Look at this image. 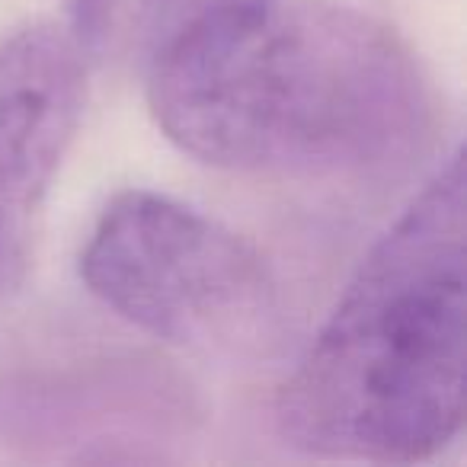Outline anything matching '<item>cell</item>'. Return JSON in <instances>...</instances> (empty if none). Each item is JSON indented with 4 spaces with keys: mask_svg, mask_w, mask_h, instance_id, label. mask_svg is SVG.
I'll return each mask as SVG.
<instances>
[{
    "mask_svg": "<svg viewBox=\"0 0 467 467\" xmlns=\"http://www.w3.org/2000/svg\"><path fill=\"white\" fill-rule=\"evenodd\" d=\"M148 106L167 141L205 167L285 180L397 173L439 122L407 39L320 0L192 10L150 61Z\"/></svg>",
    "mask_w": 467,
    "mask_h": 467,
    "instance_id": "6da1fadb",
    "label": "cell"
},
{
    "mask_svg": "<svg viewBox=\"0 0 467 467\" xmlns=\"http://www.w3.org/2000/svg\"><path fill=\"white\" fill-rule=\"evenodd\" d=\"M467 182L454 150L375 241L275 394L288 448L413 464L464 426Z\"/></svg>",
    "mask_w": 467,
    "mask_h": 467,
    "instance_id": "7a4b0ae2",
    "label": "cell"
},
{
    "mask_svg": "<svg viewBox=\"0 0 467 467\" xmlns=\"http://www.w3.org/2000/svg\"><path fill=\"white\" fill-rule=\"evenodd\" d=\"M80 279L131 327L199 356L260 362L285 339V295L266 256L163 192L129 189L99 212Z\"/></svg>",
    "mask_w": 467,
    "mask_h": 467,
    "instance_id": "3957f363",
    "label": "cell"
},
{
    "mask_svg": "<svg viewBox=\"0 0 467 467\" xmlns=\"http://www.w3.org/2000/svg\"><path fill=\"white\" fill-rule=\"evenodd\" d=\"M87 65L65 23L0 33V301L33 266L42 205L84 119Z\"/></svg>",
    "mask_w": 467,
    "mask_h": 467,
    "instance_id": "277c9868",
    "label": "cell"
},
{
    "mask_svg": "<svg viewBox=\"0 0 467 467\" xmlns=\"http://www.w3.org/2000/svg\"><path fill=\"white\" fill-rule=\"evenodd\" d=\"M189 420V388L161 362L122 358L0 384V445L23 454L138 461Z\"/></svg>",
    "mask_w": 467,
    "mask_h": 467,
    "instance_id": "5b68a950",
    "label": "cell"
},
{
    "mask_svg": "<svg viewBox=\"0 0 467 467\" xmlns=\"http://www.w3.org/2000/svg\"><path fill=\"white\" fill-rule=\"evenodd\" d=\"M67 33L87 61H109L138 46L173 0H65Z\"/></svg>",
    "mask_w": 467,
    "mask_h": 467,
    "instance_id": "8992f818",
    "label": "cell"
},
{
    "mask_svg": "<svg viewBox=\"0 0 467 467\" xmlns=\"http://www.w3.org/2000/svg\"><path fill=\"white\" fill-rule=\"evenodd\" d=\"M180 4H186V0H173V7H180ZM189 4H195L192 10H199V7H208V4H221V0H189ZM189 10V14H192Z\"/></svg>",
    "mask_w": 467,
    "mask_h": 467,
    "instance_id": "52a82bcc",
    "label": "cell"
}]
</instances>
